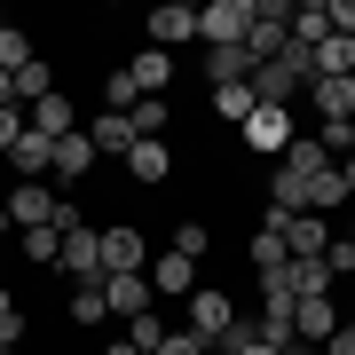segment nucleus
<instances>
[{
	"instance_id": "nucleus-1",
	"label": "nucleus",
	"mask_w": 355,
	"mask_h": 355,
	"mask_svg": "<svg viewBox=\"0 0 355 355\" xmlns=\"http://www.w3.org/2000/svg\"><path fill=\"white\" fill-rule=\"evenodd\" d=\"M0 205H8V229H71V221H79L55 182H16Z\"/></svg>"
},
{
	"instance_id": "nucleus-2",
	"label": "nucleus",
	"mask_w": 355,
	"mask_h": 355,
	"mask_svg": "<svg viewBox=\"0 0 355 355\" xmlns=\"http://www.w3.org/2000/svg\"><path fill=\"white\" fill-rule=\"evenodd\" d=\"M55 268H64V284H103V229H95V221H71Z\"/></svg>"
},
{
	"instance_id": "nucleus-3",
	"label": "nucleus",
	"mask_w": 355,
	"mask_h": 355,
	"mask_svg": "<svg viewBox=\"0 0 355 355\" xmlns=\"http://www.w3.org/2000/svg\"><path fill=\"white\" fill-rule=\"evenodd\" d=\"M253 32V0H205L198 8V48H245Z\"/></svg>"
},
{
	"instance_id": "nucleus-4",
	"label": "nucleus",
	"mask_w": 355,
	"mask_h": 355,
	"mask_svg": "<svg viewBox=\"0 0 355 355\" xmlns=\"http://www.w3.org/2000/svg\"><path fill=\"white\" fill-rule=\"evenodd\" d=\"M142 48H198V8H182V0H166V8L142 16Z\"/></svg>"
},
{
	"instance_id": "nucleus-5",
	"label": "nucleus",
	"mask_w": 355,
	"mask_h": 355,
	"mask_svg": "<svg viewBox=\"0 0 355 355\" xmlns=\"http://www.w3.org/2000/svg\"><path fill=\"white\" fill-rule=\"evenodd\" d=\"M182 308H190V324H182V331H198L205 347H214V340H221L229 324H237V300H229L221 284H198V292H190V300H182Z\"/></svg>"
},
{
	"instance_id": "nucleus-6",
	"label": "nucleus",
	"mask_w": 355,
	"mask_h": 355,
	"mask_svg": "<svg viewBox=\"0 0 355 355\" xmlns=\"http://www.w3.org/2000/svg\"><path fill=\"white\" fill-rule=\"evenodd\" d=\"M340 324H347V316H340V300H331V292H308V300H292V340L324 347Z\"/></svg>"
},
{
	"instance_id": "nucleus-7",
	"label": "nucleus",
	"mask_w": 355,
	"mask_h": 355,
	"mask_svg": "<svg viewBox=\"0 0 355 355\" xmlns=\"http://www.w3.org/2000/svg\"><path fill=\"white\" fill-rule=\"evenodd\" d=\"M119 79L135 87V103L142 95H166V87H174V55H166V48H135L127 64H119Z\"/></svg>"
},
{
	"instance_id": "nucleus-8",
	"label": "nucleus",
	"mask_w": 355,
	"mask_h": 355,
	"mask_svg": "<svg viewBox=\"0 0 355 355\" xmlns=\"http://www.w3.org/2000/svg\"><path fill=\"white\" fill-rule=\"evenodd\" d=\"M142 268H150V253H142V229L111 221V229H103V277H142Z\"/></svg>"
},
{
	"instance_id": "nucleus-9",
	"label": "nucleus",
	"mask_w": 355,
	"mask_h": 355,
	"mask_svg": "<svg viewBox=\"0 0 355 355\" xmlns=\"http://www.w3.org/2000/svg\"><path fill=\"white\" fill-rule=\"evenodd\" d=\"M237 135H245V150H277V158H284L300 127H292V111H268V103H253V119H245Z\"/></svg>"
},
{
	"instance_id": "nucleus-10",
	"label": "nucleus",
	"mask_w": 355,
	"mask_h": 355,
	"mask_svg": "<svg viewBox=\"0 0 355 355\" xmlns=\"http://www.w3.org/2000/svg\"><path fill=\"white\" fill-rule=\"evenodd\" d=\"M24 127H32V135H48V142H64V135H79V111H71V95L55 87V95H40L32 111H24Z\"/></svg>"
},
{
	"instance_id": "nucleus-11",
	"label": "nucleus",
	"mask_w": 355,
	"mask_h": 355,
	"mask_svg": "<svg viewBox=\"0 0 355 355\" xmlns=\"http://www.w3.org/2000/svg\"><path fill=\"white\" fill-rule=\"evenodd\" d=\"M150 300H158V292H150V277H103V308H111V316H150Z\"/></svg>"
},
{
	"instance_id": "nucleus-12",
	"label": "nucleus",
	"mask_w": 355,
	"mask_h": 355,
	"mask_svg": "<svg viewBox=\"0 0 355 355\" xmlns=\"http://www.w3.org/2000/svg\"><path fill=\"white\" fill-rule=\"evenodd\" d=\"M324 245H331V221L324 214H292L284 221V253L292 261H324Z\"/></svg>"
},
{
	"instance_id": "nucleus-13",
	"label": "nucleus",
	"mask_w": 355,
	"mask_h": 355,
	"mask_svg": "<svg viewBox=\"0 0 355 355\" xmlns=\"http://www.w3.org/2000/svg\"><path fill=\"white\" fill-rule=\"evenodd\" d=\"M142 277H150V292H166V300H190V292H198V261H182V253H158L150 268H142Z\"/></svg>"
},
{
	"instance_id": "nucleus-14",
	"label": "nucleus",
	"mask_w": 355,
	"mask_h": 355,
	"mask_svg": "<svg viewBox=\"0 0 355 355\" xmlns=\"http://www.w3.org/2000/svg\"><path fill=\"white\" fill-rule=\"evenodd\" d=\"M87 166H95V142H87V127H79V135H64V142H55V166H48V182H55V190H71V182L87 174Z\"/></svg>"
},
{
	"instance_id": "nucleus-15",
	"label": "nucleus",
	"mask_w": 355,
	"mask_h": 355,
	"mask_svg": "<svg viewBox=\"0 0 355 355\" xmlns=\"http://www.w3.org/2000/svg\"><path fill=\"white\" fill-rule=\"evenodd\" d=\"M8 166H16V182H48V166H55V142L48 135H16V150H8Z\"/></svg>"
},
{
	"instance_id": "nucleus-16",
	"label": "nucleus",
	"mask_w": 355,
	"mask_h": 355,
	"mask_svg": "<svg viewBox=\"0 0 355 355\" xmlns=\"http://www.w3.org/2000/svg\"><path fill=\"white\" fill-rule=\"evenodd\" d=\"M308 103H316V127H347V119H355V87H347V79H316Z\"/></svg>"
},
{
	"instance_id": "nucleus-17",
	"label": "nucleus",
	"mask_w": 355,
	"mask_h": 355,
	"mask_svg": "<svg viewBox=\"0 0 355 355\" xmlns=\"http://www.w3.org/2000/svg\"><path fill=\"white\" fill-rule=\"evenodd\" d=\"M205 55V87H245L253 79V55L245 48H198Z\"/></svg>"
},
{
	"instance_id": "nucleus-18",
	"label": "nucleus",
	"mask_w": 355,
	"mask_h": 355,
	"mask_svg": "<svg viewBox=\"0 0 355 355\" xmlns=\"http://www.w3.org/2000/svg\"><path fill=\"white\" fill-rule=\"evenodd\" d=\"M166 174H174V150H166V142H135V150H127V182H142V190H158Z\"/></svg>"
},
{
	"instance_id": "nucleus-19",
	"label": "nucleus",
	"mask_w": 355,
	"mask_h": 355,
	"mask_svg": "<svg viewBox=\"0 0 355 355\" xmlns=\"http://www.w3.org/2000/svg\"><path fill=\"white\" fill-rule=\"evenodd\" d=\"M87 142H95V158H127V150H135V127H127V111H103L95 127H87Z\"/></svg>"
},
{
	"instance_id": "nucleus-20",
	"label": "nucleus",
	"mask_w": 355,
	"mask_h": 355,
	"mask_svg": "<svg viewBox=\"0 0 355 355\" xmlns=\"http://www.w3.org/2000/svg\"><path fill=\"white\" fill-rule=\"evenodd\" d=\"M8 87H16V111H32V103H40V95H55V64H48V55H32V64H24V71H16V79H8Z\"/></svg>"
},
{
	"instance_id": "nucleus-21",
	"label": "nucleus",
	"mask_w": 355,
	"mask_h": 355,
	"mask_svg": "<svg viewBox=\"0 0 355 355\" xmlns=\"http://www.w3.org/2000/svg\"><path fill=\"white\" fill-rule=\"evenodd\" d=\"M308 214H347V182H340V166L308 174Z\"/></svg>"
},
{
	"instance_id": "nucleus-22",
	"label": "nucleus",
	"mask_w": 355,
	"mask_h": 355,
	"mask_svg": "<svg viewBox=\"0 0 355 355\" xmlns=\"http://www.w3.org/2000/svg\"><path fill=\"white\" fill-rule=\"evenodd\" d=\"M292 40H300V48L331 40V8H324V0H292Z\"/></svg>"
},
{
	"instance_id": "nucleus-23",
	"label": "nucleus",
	"mask_w": 355,
	"mask_h": 355,
	"mask_svg": "<svg viewBox=\"0 0 355 355\" xmlns=\"http://www.w3.org/2000/svg\"><path fill=\"white\" fill-rule=\"evenodd\" d=\"M16 253H24L32 268H55V253H64V229H16Z\"/></svg>"
},
{
	"instance_id": "nucleus-24",
	"label": "nucleus",
	"mask_w": 355,
	"mask_h": 355,
	"mask_svg": "<svg viewBox=\"0 0 355 355\" xmlns=\"http://www.w3.org/2000/svg\"><path fill=\"white\" fill-rule=\"evenodd\" d=\"M64 308H71V324H79V331H95L103 316H111V308H103V284H71V292H64Z\"/></svg>"
},
{
	"instance_id": "nucleus-25",
	"label": "nucleus",
	"mask_w": 355,
	"mask_h": 355,
	"mask_svg": "<svg viewBox=\"0 0 355 355\" xmlns=\"http://www.w3.org/2000/svg\"><path fill=\"white\" fill-rule=\"evenodd\" d=\"M347 71H355V40H340V32L316 40V79H347Z\"/></svg>"
},
{
	"instance_id": "nucleus-26",
	"label": "nucleus",
	"mask_w": 355,
	"mask_h": 355,
	"mask_svg": "<svg viewBox=\"0 0 355 355\" xmlns=\"http://www.w3.org/2000/svg\"><path fill=\"white\" fill-rule=\"evenodd\" d=\"M292 253H284V229H253V277H277Z\"/></svg>"
},
{
	"instance_id": "nucleus-27",
	"label": "nucleus",
	"mask_w": 355,
	"mask_h": 355,
	"mask_svg": "<svg viewBox=\"0 0 355 355\" xmlns=\"http://www.w3.org/2000/svg\"><path fill=\"white\" fill-rule=\"evenodd\" d=\"M32 55H40V48H32V40H24V24H8V32H0V71H8V79L24 71Z\"/></svg>"
},
{
	"instance_id": "nucleus-28",
	"label": "nucleus",
	"mask_w": 355,
	"mask_h": 355,
	"mask_svg": "<svg viewBox=\"0 0 355 355\" xmlns=\"http://www.w3.org/2000/svg\"><path fill=\"white\" fill-rule=\"evenodd\" d=\"M214 111L229 127H245V119H253V79H245V87H214Z\"/></svg>"
},
{
	"instance_id": "nucleus-29",
	"label": "nucleus",
	"mask_w": 355,
	"mask_h": 355,
	"mask_svg": "<svg viewBox=\"0 0 355 355\" xmlns=\"http://www.w3.org/2000/svg\"><path fill=\"white\" fill-rule=\"evenodd\" d=\"M205 245H214V229L182 214V221H174V253H182V261H205Z\"/></svg>"
},
{
	"instance_id": "nucleus-30",
	"label": "nucleus",
	"mask_w": 355,
	"mask_h": 355,
	"mask_svg": "<svg viewBox=\"0 0 355 355\" xmlns=\"http://www.w3.org/2000/svg\"><path fill=\"white\" fill-rule=\"evenodd\" d=\"M127 347H135V355H158V347H166V324H158V308L127 324Z\"/></svg>"
},
{
	"instance_id": "nucleus-31",
	"label": "nucleus",
	"mask_w": 355,
	"mask_h": 355,
	"mask_svg": "<svg viewBox=\"0 0 355 355\" xmlns=\"http://www.w3.org/2000/svg\"><path fill=\"white\" fill-rule=\"evenodd\" d=\"M324 277H331V284L355 277V245H347V237H331V245H324Z\"/></svg>"
},
{
	"instance_id": "nucleus-32",
	"label": "nucleus",
	"mask_w": 355,
	"mask_h": 355,
	"mask_svg": "<svg viewBox=\"0 0 355 355\" xmlns=\"http://www.w3.org/2000/svg\"><path fill=\"white\" fill-rule=\"evenodd\" d=\"M158 355H214V347H205L198 331H166V347H158Z\"/></svg>"
},
{
	"instance_id": "nucleus-33",
	"label": "nucleus",
	"mask_w": 355,
	"mask_h": 355,
	"mask_svg": "<svg viewBox=\"0 0 355 355\" xmlns=\"http://www.w3.org/2000/svg\"><path fill=\"white\" fill-rule=\"evenodd\" d=\"M16 135H24V111H16V103H8V111H0V158L16 150Z\"/></svg>"
},
{
	"instance_id": "nucleus-34",
	"label": "nucleus",
	"mask_w": 355,
	"mask_h": 355,
	"mask_svg": "<svg viewBox=\"0 0 355 355\" xmlns=\"http://www.w3.org/2000/svg\"><path fill=\"white\" fill-rule=\"evenodd\" d=\"M324 8H331V32H340V40H355V0H324Z\"/></svg>"
},
{
	"instance_id": "nucleus-35",
	"label": "nucleus",
	"mask_w": 355,
	"mask_h": 355,
	"mask_svg": "<svg viewBox=\"0 0 355 355\" xmlns=\"http://www.w3.org/2000/svg\"><path fill=\"white\" fill-rule=\"evenodd\" d=\"M316 355H355V331H347V324H340V331H331V340H324V347H316Z\"/></svg>"
},
{
	"instance_id": "nucleus-36",
	"label": "nucleus",
	"mask_w": 355,
	"mask_h": 355,
	"mask_svg": "<svg viewBox=\"0 0 355 355\" xmlns=\"http://www.w3.org/2000/svg\"><path fill=\"white\" fill-rule=\"evenodd\" d=\"M16 340H24V316H8V324H0V355H16Z\"/></svg>"
},
{
	"instance_id": "nucleus-37",
	"label": "nucleus",
	"mask_w": 355,
	"mask_h": 355,
	"mask_svg": "<svg viewBox=\"0 0 355 355\" xmlns=\"http://www.w3.org/2000/svg\"><path fill=\"white\" fill-rule=\"evenodd\" d=\"M8 316H24V308H16V292H8V284H0V324H8Z\"/></svg>"
},
{
	"instance_id": "nucleus-38",
	"label": "nucleus",
	"mask_w": 355,
	"mask_h": 355,
	"mask_svg": "<svg viewBox=\"0 0 355 355\" xmlns=\"http://www.w3.org/2000/svg\"><path fill=\"white\" fill-rule=\"evenodd\" d=\"M340 182H347V205H355V158H340Z\"/></svg>"
},
{
	"instance_id": "nucleus-39",
	"label": "nucleus",
	"mask_w": 355,
	"mask_h": 355,
	"mask_svg": "<svg viewBox=\"0 0 355 355\" xmlns=\"http://www.w3.org/2000/svg\"><path fill=\"white\" fill-rule=\"evenodd\" d=\"M8 103H16V87H8V71H0V111H8Z\"/></svg>"
},
{
	"instance_id": "nucleus-40",
	"label": "nucleus",
	"mask_w": 355,
	"mask_h": 355,
	"mask_svg": "<svg viewBox=\"0 0 355 355\" xmlns=\"http://www.w3.org/2000/svg\"><path fill=\"white\" fill-rule=\"evenodd\" d=\"M277 355H316V347H308V340H292V347H277Z\"/></svg>"
},
{
	"instance_id": "nucleus-41",
	"label": "nucleus",
	"mask_w": 355,
	"mask_h": 355,
	"mask_svg": "<svg viewBox=\"0 0 355 355\" xmlns=\"http://www.w3.org/2000/svg\"><path fill=\"white\" fill-rule=\"evenodd\" d=\"M103 355H135V347H127V340H111V347H103Z\"/></svg>"
},
{
	"instance_id": "nucleus-42",
	"label": "nucleus",
	"mask_w": 355,
	"mask_h": 355,
	"mask_svg": "<svg viewBox=\"0 0 355 355\" xmlns=\"http://www.w3.org/2000/svg\"><path fill=\"white\" fill-rule=\"evenodd\" d=\"M347 245H355V205H347Z\"/></svg>"
},
{
	"instance_id": "nucleus-43",
	"label": "nucleus",
	"mask_w": 355,
	"mask_h": 355,
	"mask_svg": "<svg viewBox=\"0 0 355 355\" xmlns=\"http://www.w3.org/2000/svg\"><path fill=\"white\" fill-rule=\"evenodd\" d=\"M347 158H355V119H347Z\"/></svg>"
},
{
	"instance_id": "nucleus-44",
	"label": "nucleus",
	"mask_w": 355,
	"mask_h": 355,
	"mask_svg": "<svg viewBox=\"0 0 355 355\" xmlns=\"http://www.w3.org/2000/svg\"><path fill=\"white\" fill-rule=\"evenodd\" d=\"M0 237H8V205H0Z\"/></svg>"
},
{
	"instance_id": "nucleus-45",
	"label": "nucleus",
	"mask_w": 355,
	"mask_h": 355,
	"mask_svg": "<svg viewBox=\"0 0 355 355\" xmlns=\"http://www.w3.org/2000/svg\"><path fill=\"white\" fill-rule=\"evenodd\" d=\"M0 32H8V8H0Z\"/></svg>"
},
{
	"instance_id": "nucleus-46",
	"label": "nucleus",
	"mask_w": 355,
	"mask_h": 355,
	"mask_svg": "<svg viewBox=\"0 0 355 355\" xmlns=\"http://www.w3.org/2000/svg\"><path fill=\"white\" fill-rule=\"evenodd\" d=\"M347 87H355V71H347Z\"/></svg>"
},
{
	"instance_id": "nucleus-47",
	"label": "nucleus",
	"mask_w": 355,
	"mask_h": 355,
	"mask_svg": "<svg viewBox=\"0 0 355 355\" xmlns=\"http://www.w3.org/2000/svg\"><path fill=\"white\" fill-rule=\"evenodd\" d=\"M347 331H355V316H347Z\"/></svg>"
},
{
	"instance_id": "nucleus-48",
	"label": "nucleus",
	"mask_w": 355,
	"mask_h": 355,
	"mask_svg": "<svg viewBox=\"0 0 355 355\" xmlns=\"http://www.w3.org/2000/svg\"><path fill=\"white\" fill-rule=\"evenodd\" d=\"M347 284H355V277H347Z\"/></svg>"
}]
</instances>
